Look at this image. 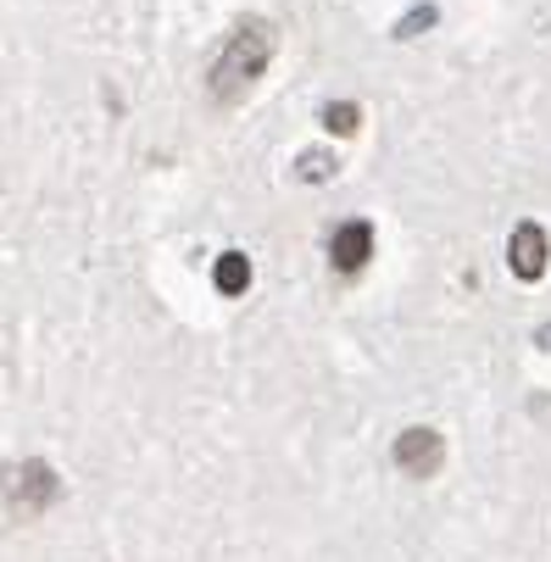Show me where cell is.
I'll list each match as a JSON object with an SVG mask.
<instances>
[{"instance_id": "cell-1", "label": "cell", "mask_w": 551, "mask_h": 562, "mask_svg": "<svg viewBox=\"0 0 551 562\" xmlns=\"http://www.w3.org/2000/svg\"><path fill=\"white\" fill-rule=\"evenodd\" d=\"M273 45H279V34H273V23H262V18H251V23L234 29V34L223 40V50H217L212 72H206L212 101H240V95L257 85V78L268 72Z\"/></svg>"}, {"instance_id": "cell-2", "label": "cell", "mask_w": 551, "mask_h": 562, "mask_svg": "<svg viewBox=\"0 0 551 562\" xmlns=\"http://www.w3.org/2000/svg\"><path fill=\"white\" fill-rule=\"evenodd\" d=\"M440 457H446V440H440L435 429H407V435L396 440V468L413 473V479H429V473L440 468Z\"/></svg>"}, {"instance_id": "cell-3", "label": "cell", "mask_w": 551, "mask_h": 562, "mask_svg": "<svg viewBox=\"0 0 551 562\" xmlns=\"http://www.w3.org/2000/svg\"><path fill=\"white\" fill-rule=\"evenodd\" d=\"M368 257H373V223H362V217L357 223H340L335 239H329V262L340 273H362Z\"/></svg>"}, {"instance_id": "cell-4", "label": "cell", "mask_w": 551, "mask_h": 562, "mask_svg": "<svg viewBox=\"0 0 551 562\" xmlns=\"http://www.w3.org/2000/svg\"><path fill=\"white\" fill-rule=\"evenodd\" d=\"M507 268L518 279H540L546 273V228L540 223H518L507 239Z\"/></svg>"}, {"instance_id": "cell-5", "label": "cell", "mask_w": 551, "mask_h": 562, "mask_svg": "<svg viewBox=\"0 0 551 562\" xmlns=\"http://www.w3.org/2000/svg\"><path fill=\"white\" fill-rule=\"evenodd\" d=\"M7 491H12V502H18L23 513H34V507H45V502L56 496V473H50L45 462H23V468H12Z\"/></svg>"}, {"instance_id": "cell-6", "label": "cell", "mask_w": 551, "mask_h": 562, "mask_svg": "<svg viewBox=\"0 0 551 562\" xmlns=\"http://www.w3.org/2000/svg\"><path fill=\"white\" fill-rule=\"evenodd\" d=\"M212 279H217L223 295H246V284H251V262H246L240 251H223L217 268H212Z\"/></svg>"}, {"instance_id": "cell-7", "label": "cell", "mask_w": 551, "mask_h": 562, "mask_svg": "<svg viewBox=\"0 0 551 562\" xmlns=\"http://www.w3.org/2000/svg\"><path fill=\"white\" fill-rule=\"evenodd\" d=\"M357 123H362V112H357L351 101H335V106H324V128H329V134H357Z\"/></svg>"}, {"instance_id": "cell-8", "label": "cell", "mask_w": 551, "mask_h": 562, "mask_svg": "<svg viewBox=\"0 0 551 562\" xmlns=\"http://www.w3.org/2000/svg\"><path fill=\"white\" fill-rule=\"evenodd\" d=\"M540 340H546V346H551V329H540Z\"/></svg>"}]
</instances>
